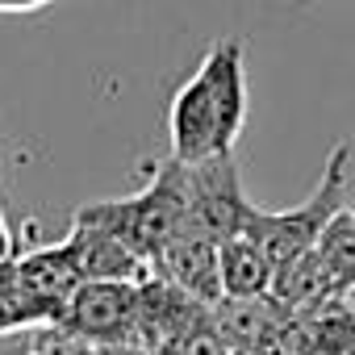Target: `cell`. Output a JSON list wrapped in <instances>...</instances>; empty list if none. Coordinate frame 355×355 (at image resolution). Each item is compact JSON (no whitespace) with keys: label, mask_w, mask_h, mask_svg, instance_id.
Segmentation results:
<instances>
[{"label":"cell","mask_w":355,"mask_h":355,"mask_svg":"<svg viewBox=\"0 0 355 355\" xmlns=\"http://www.w3.org/2000/svg\"><path fill=\"white\" fill-rule=\"evenodd\" d=\"M247 125V67L243 42L222 38L209 46L201 67L171 96L167 130H171V159L175 163H205L234 155V142Z\"/></svg>","instance_id":"obj_1"},{"label":"cell","mask_w":355,"mask_h":355,"mask_svg":"<svg viewBox=\"0 0 355 355\" xmlns=\"http://www.w3.org/2000/svg\"><path fill=\"white\" fill-rule=\"evenodd\" d=\"M76 222L96 226L113 239H121L142 259H155L175 234L184 230V163L163 159L150 167V184L121 201H96L76 209Z\"/></svg>","instance_id":"obj_2"},{"label":"cell","mask_w":355,"mask_h":355,"mask_svg":"<svg viewBox=\"0 0 355 355\" xmlns=\"http://www.w3.org/2000/svg\"><path fill=\"white\" fill-rule=\"evenodd\" d=\"M347 159H351V142H338L330 150L326 167H322L318 189L301 205H293L284 214H268V209L251 214V222H247L243 234L263 247V255H268V263H272L276 276L284 268H293L301 255H309L318 247L322 230L347 209Z\"/></svg>","instance_id":"obj_3"},{"label":"cell","mask_w":355,"mask_h":355,"mask_svg":"<svg viewBox=\"0 0 355 355\" xmlns=\"http://www.w3.org/2000/svg\"><path fill=\"white\" fill-rule=\"evenodd\" d=\"M251 214H255V205L247 201V193L239 184L234 155L184 167V230L180 234L222 247L226 239L247 230Z\"/></svg>","instance_id":"obj_4"},{"label":"cell","mask_w":355,"mask_h":355,"mask_svg":"<svg viewBox=\"0 0 355 355\" xmlns=\"http://www.w3.org/2000/svg\"><path fill=\"white\" fill-rule=\"evenodd\" d=\"M134 309H138V284H113V280H84L55 326V334L88 343V347H117L134 334Z\"/></svg>","instance_id":"obj_5"},{"label":"cell","mask_w":355,"mask_h":355,"mask_svg":"<svg viewBox=\"0 0 355 355\" xmlns=\"http://www.w3.org/2000/svg\"><path fill=\"white\" fill-rule=\"evenodd\" d=\"M150 276L163 284L180 288L184 297L201 301L205 309L222 301V263H218V243L193 239V234H175L163 251L150 259Z\"/></svg>","instance_id":"obj_6"},{"label":"cell","mask_w":355,"mask_h":355,"mask_svg":"<svg viewBox=\"0 0 355 355\" xmlns=\"http://www.w3.org/2000/svg\"><path fill=\"white\" fill-rule=\"evenodd\" d=\"M63 251L71 255L80 280H113V284H142L150 280V259H142L138 251H130L121 239L71 222V234L63 239Z\"/></svg>","instance_id":"obj_7"},{"label":"cell","mask_w":355,"mask_h":355,"mask_svg":"<svg viewBox=\"0 0 355 355\" xmlns=\"http://www.w3.org/2000/svg\"><path fill=\"white\" fill-rule=\"evenodd\" d=\"M284 313L288 309L272 293H263V297H222L218 305H209V322L230 343L234 355H259Z\"/></svg>","instance_id":"obj_8"},{"label":"cell","mask_w":355,"mask_h":355,"mask_svg":"<svg viewBox=\"0 0 355 355\" xmlns=\"http://www.w3.org/2000/svg\"><path fill=\"white\" fill-rule=\"evenodd\" d=\"M218 263H222V297H263L272 293V263L263 255V247L247 234H234L218 247Z\"/></svg>","instance_id":"obj_9"},{"label":"cell","mask_w":355,"mask_h":355,"mask_svg":"<svg viewBox=\"0 0 355 355\" xmlns=\"http://www.w3.org/2000/svg\"><path fill=\"white\" fill-rule=\"evenodd\" d=\"M313 255H318V263H322L330 288H334L338 297H347V288L355 284V209H343V214L322 230Z\"/></svg>","instance_id":"obj_10"},{"label":"cell","mask_w":355,"mask_h":355,"mask_svg":"<svg viewBox=\"0 0 355 355\" xmlns=\"http://www.w3.org/2000/svg\"><path fill=\"white\" fill-rule=\"evenodd\" d=\"M171 355H234V351H230V343L214 330V322H209V313H205L180 343L171 347Z\"/></svg>","instance_id":"obj_11"},{"label":"cell","mask_w":355,"mask_h":355,"mask_svg":"<svg viewBox=\"0 0 355 355\" xmlns=\"http://www.w3.org/2000/svg\"><path fill=\"white\" fill-rule=\"evenodd\" d=\"M30 355H96V347H88V343H76V338H63V334H55V343H42L38 351H30Z\"/></svg>","instance_id":"obj_12"},{"label":"cell","mask_w":355,"mask_h":355,"mask_svg":"<svg viewBox=\"0 0 355 355\" xmlns=\"http://www.w3.org/2000/svg\"><path fill=\"white\" fill-rule=\"evenodd\" d=\"M42 5H51V0H0V13H34Z\"/></svg>","instance_id":"obj_13"},{"label":"cell","mask_w":355,"mask_h":355,"mask_svg":"<svg viewBox=\"0 0 355 355\" xmlns=\"http://www.w3.org/2000/svg\"><path fill=\"white\" fill-rule=\"evenodd\" d=\"M96 355H155V351L134 347V343H117V347H96Z\"/></svg>","instance_id":"obj_14"},{"label":"cell","mask_w":355,"mask_h":355,"mask_svg":"<svg viewBox=\"0 0 355 355\" xmlns=\"http://www.w3.org/2000/svg\"><path fill=\"white\" fill-rule=\"evenodd\" d=\"M343 305H347V309H351V313H355V284H351V288H347V297H343Z\"/></svg>","instance_id":"obj_15"},{"label":"cell","mask_w":355,"mask_h":355,"mask_svg":"<svg viewBox=\"0 0 355 355\" xmlns=\"http://www.w3.org/2000/svg\"><path fill=\"white\" fill-rule=\"evenodd\" d=\"M297 5H301V9H305V5H313V0H297Z\"/></svg>","instance_id":"obj_16"},{"label":"cell","mask_w":355,"mask_h":355,"mask_svg":"<svg viewBox=\"0 0 355 355\" xmlns=\"http://www.w3.org/2000/svg\"><path fill=\"white\" fill-rule=\"evenodd\" d=\"M259 355H263V351H259Z\"/></svg>","instance_id":"obj_17"}]
</instances>
